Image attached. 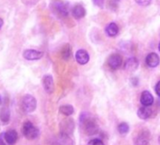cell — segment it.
Returning <instances> with one entry per match:
<instances>
[{"instance_id": "9c48e42d", "label": "cell", "mask_w": 160, "mask_h": 145, "mask_svg": "<svg viewBox=\"0 0 160 145\" xmlns=\"http://www.w3.org/2000/svg\"><path fill=\"white\" fill-rule=\"evenodd\" d=\"M159 62H160V58L158 55L155 53H150L146 57V64L151 68H155L156 66L159 65Z\"/></svg>"}, {"instance_id": "cb8c5ba5", "label": "cell", "mask_w": 160, "mask_h": 145, "mask_svg": "<svg viewBox=\"0 0 160 145\" xmlns=\"http://www.w3.org/2000/svg\"><path fill=\"white\" fill-rule=\"evenodd\" d=\"M92 2L95 6L97 7H100V8H103L104 7V4H105V0H92Z\"/></svg>"}, {"instance_id": "44dd1931", "label": "cell", "mask_w": 160, "mask_h": 145, "mask_svg": "<svg viewBox=\"0 0 160 145\" xmlns=\"http://www.w3.org/2000/svg\"><path fill=\"white\" fill-rule=\"evenodd\" d=\"M118 130L122 135H125L129 131V125L126 122H122L118 126Z\"/></svg>"}, {"instance_id": "8992f818", "label": "cell", "mask_w": 160, "mask_h": 145, "mask_svg": "<svg viewBox=\"0 0 160 145\" xmlns=\"http://www.w3.org/2000/svg\"><path fill=\"white\" fill-rule=\"evenodd\" d=\"M3 137H4V140L6 143H8L9 145H13L18 138V134L15 130L11 129L5 132L3 134Z\"/></svg>"}, {"instance_id": "7c38bea8", "label": "cell", "mask_w": 160, "mask_h": 145, "mask_svg": "<svg viewBox=\"0 0 160 145\" xmlns=\"http://www.w3.org/2000/svg\"><path fill=\"white\" fill-rule=\"evenodd\" d=\"M72 13L75 19H81L86 15V10L81 5H75L72 10Z\"/></svg>"}, {"instance_id": "d4e9b609", "label": "cell", "mask_w": 160, "mask_h": 145, "mask_svg": "<svg viewBox=\"0 0 160 145\" xmlns=\"http://www.w3.org/2000/svg\"><path fill=\"white\" fill-rule=\"evenodd\" d=\"M155 92H156V94L160 97V80L157 82V84H156V86H155Z\"/></svg>"}, {"instance_id": "ac0fdd59", "label": "cell", "mask_w": 160, "mask_h": 145, "mask_svg": "<svg viewBox=\"0 0 160 145\" xmlns=\"http://www.w3.org/2000/svg\"><path fill=\"white\" fill-rule=\"evenodd\" d=\"M55 7H56V9H57V12H58L59 14L64 15V16L68 14V10H67L66 6L63 5L62 3H57V4H55Z\"/></svg>"}, {"instance_id": "e0dca14e", "label": "cell", "mask_w": 160, "mask_h": 145, "mask_svg": "<svg viewBox=\"0 0 160 145\" xmlns=\"http://www.w3.org/2000/svg\"><path fill=\"white\" fill-rule=\"evenodd\" d=\"M59 112L65 116H71L73 113V108L71 105H64L59 108Z\"/></svg>"}, {"instance_id": "7a4b0ae2", "label": "cell", "mask_w": 160, "mask_h": 145, "mask_svg": "<svg viewBox=\"0 0 160 145\" xmlns=\"http://www.w3.org/2000/svg\"><path fill=\"white\" fill-rule=\"evenodd\" d=\"M22 107L26 112H28V113L33 112L37 107V101H36L35 97L30 94L25 95L22 100Z\"/></svg>"}, {"instance_id": "ba28073f", "label": "cell", "mask_w": 160, "mask_h": 145, "mask_svg": "<svg viewBox=\"0 0 160 145\" xmlns=\"http://www.w3.org/2000/svg\"><path fill=\"white\" fill-rule=\"evenodd\" d=\"M42 85L44 88V91L47 93H52L54 92V80L52 76L46 75L42 78Z\"/></svg>"}, {"instance_id": "9a60e30c", "label": "cell", "mask_w": 160, "mask_h": 145, "mask_svg": "<svg viewBox=\"0 0 160 145\" xmlns=\"http://www.w3.org/2000/svg\"><path fill=\"white\" fill-rule=\"evenodd\" d=\"M106 32L109 37H115L119 33V27L115 23H110L107 26Z\"/></svg>"}, {"instance_id": "5bb4252c", "label": "cell", "mask_w": 160, "mask_h": 145, "mask_svg": "<svg viewBox=\"0 0 160 145\" xmlns=\"http://www.w3.org/2000/svg\"><path fill=\"white\" fill-rule=\"evenodd\" d=\"M61 127H62V134L69 135L72 132V130L74 128V122L72 119H68L62 122Z\"/></svg>"}, {"instance_id": "d6986e66", "label": "cell", "mask_w": 160, "mask_h": 145, "mask_svg": "<svg viewBox=\"0 0 160 145\" xmlns=\"http://www.w3.org/2000/svg\"><path fill=\"white\" fill-rule=\"evenodd\" d=\"M70 56H71V47H70V45L66 44L61 51V57L64 59H68L70 58Z\"/></svg>"}, {"instance_id": "3957f363", "label": "cell", "mask_w": 160, "mask_h": 145, "mask_svg": "<svg viewBox=\"0 0 160 145\" xmlns=\"http://www.w3.org/2000/svg\"><path fill=\"white\" fill-rule=\"evenodd\" d=\"M83 122V126H84V130L86 132L87 135H94L98 132V125L97 123L92 120V119H85Z\"/></svg>"}, {"instance_id": "ffe728a7", "label": "cell", "mask_w": 160, "mask_h": 145, "mask_svg": "<svg viewBox=\"0 0 160 145\" xmlns=\"http://www.w3.org/2000/svg\"><path fill=\"white\" fill-rule=\"evenodd\" d=\"M0 119L3 122H8L10 119V112L7 108H2L0 110Z\"/></svg>"}, {"instance_id": "484cf974", "label": "cell", "mask_w": 160, "mask_h": 145, "mask_svg": "<svg viewBox=\"0 0 160 145\" xmlns=\"http://www.w3.org/2000/svg\"><path fill=\"white\" fill-rule=\"evenodd\" d=\"M3 20L1 19V18H0V29H1V28H2V26H3Z\"/></svg>"}, {"instance_id": "8fae6325", "label": "cell", "mask_w": 160, "mask_h": 145, "mask_svg": "<svg viewBox=\"0 0 160 145\" xmlns=\"http://www.w3.org/2000/svg\"><path fill=\"white\" fill-rule=\"evenodd\" d=\"M140 103L144 106V107H149L152 106L153 103V97L152 95V93L148 91H144L141 93L140 96Z\"/></svg>"}, {"instance_id": "2e32d148", "label": "cell", "mask_w": 160, "mask_h": 145, "mask_svg": "<svg viewBox=\"0 0 160 145\" xmlns=\"http://www.w3.org/2000/svg\"><path fill=\"white\" fill-rule=\"evenodd\" d=\"M152 115V109H150L148 107H141L138 110V116L141 119V120H146L148 118H150Z\"/></svg>"}, {"instance_id": "6da1fadb", "label": "cell", "mask_w": 160, "mask_h": 145, "mask_svg": "<svg viewBox=\"0 0 160 145\" xmlns=\"http://www.w3.org/2000/svg\"><path fill=\"white\" fill-rule=\"evenodd\" d=\"M22 132H23V135L28 139H34V138H38V136L40 134L39 129L31 122H28V121L23 124Z\"/></svg>"}, {"instance_id": "277c9868", "label": "cell", "mask_w": 160, "mask_h": 145, "mask_svg": "<svg viewBox=\"0 0 160 145\" xmlns=\"http://www.w3.org/2000/svg\"><path fill=\"white\" fill-rule=\"evenodd\" d=\"M108 64L111 69L117 70L122 65V58L119 54H113L108 58Z\"/></svg>"}, {"instance_id": "30bf717a", "label": "cell", "mask_w": 160, "mask_h": 145, "mask_svg": "<svg viewBox=\"0 0 160 145\" xmlns=\"http://www.w3.org/2000/svg\"><path fill=\"white\" fill-rule=\"evenodd\" d=\"M138 61L136 58H129L123 65L124 70L127 72H134L138 69Z\"/></svg>"}, {"instance_id": "603a6c76", "label": "cell", "mask_w": 160, "mask_h": 145, "mask_svg": "<svg viewBox=\"0 0 160 145\" xmlns=\"http://www.w3.org/2000/svg\"><path fill=\"white\" fill-rule=\"evenodd\" d=\"M136 2L139 6H149L152 2V0H136Z\"/></svg>"}, {"instance_id": "5b68a950", "label": "cell", "mask_w": 160, "mask_h": 145, "mask_svg": "<svg viewBox=\"0 0 160 145\" xmlns=\"http://www.w3.org/2000/svg\"><path fill=\"white\" fill-rule=\"evenodd\" d=\"M23 56L28 60H38L42 58L43 53L38 50H34V49H28L24 52Z\"/></svg>"}, {"instance_id": "7402d4cb", "label": "cell", "mask_w": 160, "mask_h": 145, "mask_svg": "<svg viewBox=\"0 0 160 145\" xmlns=\"http://www.w3.org/2000/svg\"><path fill=\"white\" fill-rule=\"evenodd\" d=\"M88 145H105V144H104V142L101 139H99V138H93V139H92V140L89 141Z\"/></svg>"}, {"instance_id": "52a82bcc", "label": "cell", "mask_w": 160, "mask_h": 145, "mask_svg": "<svg viewBox=\"0 0 160 145\" xmlns=\"http://www.w3.org/2000/svg\"><path fill=\"white\" fill-rule=\"evenodd\" d=\"M75 59H76V61L79 64L84 65V64H86V63L89 62L90 56H89V54H88V52L86 50H84V49H79L76 52V54H75Z\"/></svg>"}, {"instance_id": "83f0119b", "label": "cell", "mask_w": 160, "mask_h": 145, "mask_svg": "<svg viewBox=\"0 0 160 145\" xmlns=\"http://www.w3.org/2000/svg\"><path fill=\"white\" fill-rule=\"evenodd\" d=\"M0 104H1V96H0Z\"/></svg>"}, {"instance_id": "4fadbf2b", "label": "cell", "mask_w": 160, "mask_h": 145, "mask_svg": "<svg viewBox=\"0 0 160 145\" xmlns=\"http://www.w3.org/2000/svg\"><path fill=\"white\" fill-rule=\"evenodd\" d=\"M150 136L146 132H141L135 138V145H149Z\"/></svg>"}, {"instance_id": "4316f807", "label": "cell", "mask_w": 160, "mask_h": 145, "mask_svg": "<svg viewBox=\"0 0 160 145\" xmlns=\"http://www.w3.org/2000/svg\"><path fill=\"white\" fill-rule=\"evenodd\" d=\"M158 49H159V51H160V43H159V45H158Z\"/></svg>"}, {"instance_id": "f1b7e54d", "label": "cell", "mask_w": 160, "mask_h": 145, "mask_svg": "<svg viewBox=\"0 0 160 145\" xmlns=\"http://www.w3.org/2000/svg\"><path fill=\"white\" fill-rule=\"evenodd\" d=\"M159 143H160V137H159Z\"/></svg>"}]
</instances>
